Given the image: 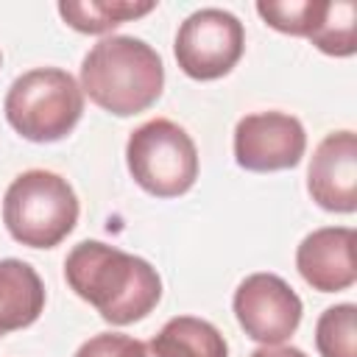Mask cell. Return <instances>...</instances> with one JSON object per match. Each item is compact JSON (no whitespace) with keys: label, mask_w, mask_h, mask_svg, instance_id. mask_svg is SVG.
Listing matches in <instances>:
<instances>
[{"label":"cell","mask_w":357,"mask_h":357,"mask_svg":"<svg viewBox=\"0 0 357 357\" xmlns=\"http://www.w3.org/2000/svg\"><path fill=\"white\" fill-rule=\"evenodd\" d=\"M64 279L78 298L114 326L145 318L162 298V279L148 259L100 240L73 245L64 259Z\"/></svg>","instance_id":"cell-1"},{"label":"cell","mask_w":357,"mask_h":357,"mask_svg":"<svg viewBox=\"0 0 357 357\" xmlns=\"http://www.w3.org/2000/svg\"><path fill=\"white\" fill-rule=\"evenodd\" d=\"M165 86L159 53L137 36H103L81 61V92L109 114L131 117L153 106Z\"/></svg>","instance_id":"cell-2"},{"label":"cell","mask_w":357,"mask_h":357,"mask_svg":"<svg viewBox=\"0 0 357 357\" xmlns=\"http://www.w3.org/2000/svg\"><path fill=\"white\" fill-rule=\"evenodd\" d=\"M78 212L73 184L53 170L20 173L3 198V223L8 234L28 248L59 245L75 229Z\"/></svg>","instance_id":"cell-3"},{"label":"cell","mask_w":357,"mask_h":357,"mask_svg":"<svg viewBox=\"0 0 357 357\" xmlns=\"http://www.w3.org/2000/svg\"><path fill=\"white\" fill-rule=\"evenodd\" d=\"M8 126L31 142L64 139L84 114L81 84L61 67H36L14 78L6 92Z\"/></svg>","instance_id":"cell-4"},{"label":"cell","mask_w":357,"mask_h":357,"mask_svg":"<svg viewBox=\"0 0 357 357\" xmlns=\"http://www.w3.org/2000/svg\"><path fill=\"white\" fill-rule=\"evenodd\" d=\"M131 178L156 198H178L198 178V151L192 137L173 120L156 117L131 131L126 142Z\"/></svg>","instance_id":"cell-5"},{"label":"cell","mask_w":357,"mask_h":357,"mask_svg":"<svg viewBox=\"0 0 357 357\" xmlns=\"http://www.w3.org/2000/svg\"><path fill=\"white\" fill-rule=\"evenodd\" d=\"M245 47L243 22L223 8L192 11L176 33V61L184 75L195 81H215L231 73Z\"/></svg>","instance_id":"cell-6"},{"label":"cell","mask_w":357,"mask_h":357,"mask_svg":"<svg viewBox=\"0 0 357 357\" xmlns=\"http://www.w3.org/2000/svg\"><path fill=\"white\" fill-rule=\"evenodd\" d=\"M237 324L262 346H282L301 324L304 304L298 293L276 273L245 276L231 298Z\"/></svg>","instance_id":"cell-7"},{"label":"cell","mask_w":357,"mask_h":357,"mask_svg":"<svg viewBox=\"0 0 357 357\" xmlns=\"http://www.w3.org/2000/svg\"><path fill=\"white\" fill-rule=\"evenodd\" d=\"M307 148V131L287 112H254L234 126V162L251 173L296 167Z\"/></svg>","instance_id":"cell-8"},{"label":"cell","mask_w":357,"mask_h":357,"mask_svg":"<svg viewBox=\"0 0 357 357\" xmlns=\"http://www.w3.org/2000/svg\"><path fill=\"white\" fill-rule=\"evenodd\" d=\"M307 190L312 201L326 212H354L357 209V137L354 131L326 134L307 170Z\"/></svg>","instance_id":"cell-9"},{"label":"cell","mask_w":357,"mask_h":357,"mask_svg":"<svg viewBox=\"0 0 357 357\" xmlns=\"http://www.w3.org/2000/svg\"><path fill=\"white\" fill-rule=\"evenodd\" d=\"M357 234L349 226H324L310 231L296 248L301 279L318 293H340L357 282L354 265Z\"/></svg>","instance_id":"cell-10"},{"label":"cell","mask_w":357,"mask_h":357,"mask_svg":"<svg viewBox=\"0 0 357 357\" xmlns=\"http://www.w3.org/2000/svg\"><path fill=\"white\" fill-rule=\"evenodd\" d=\"M45 310V284L22 259H0V337L31 326Z\"/></svg>","instance_id":"cell-11"},{"label":"cell","mask_w":357,"mask_h":357,"mask_svg":"<svg viewBox=\"0 0 357 357\" xmlns=\"http://www.w3.org/2000/svg\"><path fill=\"white\" fill-rule=\"evenodd\" d=\"M153 357H229L226 337L215 324L195 315L170 318L151 340Z\"/></svg>","instance_id":"cell-12"},{"label":"cell","mask_w":357,"mask_h":357,"mask_svg":"<svg viewBox=\"0 0 357 357\" xmlns=\"http://www.w3.org/2000/svg\"><path fill=\"white\" fill-rule=\"evenodd\" d=\"M153 8H156L153 0H142V3L137 0H61L59 3L61 20L81 33H106L128 20L145 17Z\"/></svg>","instance_id":"cell-13"},{"label":"cell","mask_w":357,"mask_h":357,"mask_svg":"<svg viewBox=\"0 0 357 357\" xmlns=\"http://www.w3.org/2000/svg\"><path fill=\"white\" fill-rule=\"evenodd\" d=\"M307 39L326 56H351L357 50V6L351 0H326L321 22Z\"/></svg>","instance_id":"cell-14"},{"label":"cell","mask_w":357,"mask_h":357,"mask_svg":"<svg viewBox=\"0 0 357 357\" xmlns=\"http://www.w3.org/2000/svg\"><path fill=\"white\" fill-rule=\"evenodd\" d=\"M321 357H357V307L351 301L326 307L315 324Z\"/></svg>","instance_id":"cell-15"},{"label":"cell","mask_w":357,"mask_h":357,"mask_svg":"<svg viewBox=\"0 0 357 357\" xmlns=\"http://www.w3.org/2000/svg\"><path fill=\"white\" fill-rule=\"evenodd\" d=\"M326 11V0H259L257 14L276 31L310 36Z\"/></svg>","instance_id":"cell-16"},{"label":"cell","mask_w":357,"mask_h":357,"mask_svg":"<svg viewBox=\"0 0 357 357\" xmlns=\"http://www.w3.org/2000/svg\"><path fill=\"white\" fill-rule=\"evenodd\" d=\"M73 357H148V349L142 340L120 332H100L92 335L78 346Z\"/></svg>","instance_id":"cell-17"},{"label":"cell","mask_w":357,"mask_h":357,"mask_svg":"<svg viewBox=\"0 0 357 357\" xmlns=\"http://www.w3.org/2000/svg\"><path fill=\"white\" fill-rule=\"evenodd\" d=\"M251 357H307V354L296 346H259Z\"/></svg>","instance_id":"cell-18"},{"label":"cell","mask_w":357,"mask_h":357,"mask_svg":"<svg viewBox=\"0 0 357 357\" xmlns=\"http://www.w3.org/2000/svg\"><path fill=\"white\" fill-rule=\"evenodd\" d=\"M0 61H3V53H0Z\"/></svg>","instance_id":"cell-19"}]
</instances>
